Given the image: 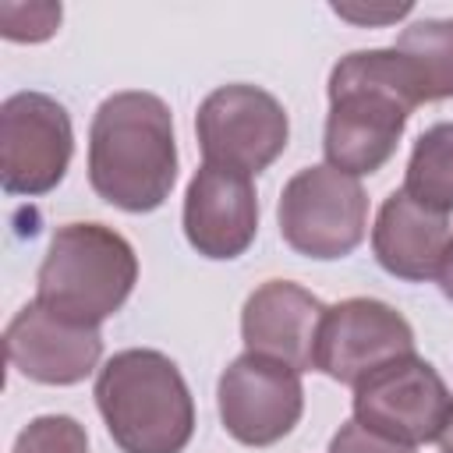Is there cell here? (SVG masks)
Returning a JSON list of instances; mask_svg holds the SVG:
<instances>
[{"label":"cell","mask_w":453,"mask_h":453,"mask_svg":"<svg viewBox=\"0 0 453 453\" xmlns=\"http://www.w3.org/2000/svg\"><path fill=\"white\" fill-rule=\"evenodd\" d=\"M421 103L418 78L393 46L340 57L329 74V117L322 142L329 166L350 177L382 170L396 152L407 117Z\"/></svg>","instance_id":"6da1fadb"},{"label":"cell","mask_w":453,"mask_h":453,"mask_svg":"<svg viewBox=\"0 0 453 453\" xmlns=\"http://www.w3.org/2000/svg\"><path fill=\"white\" fill-rule=\"evenodd\" d=\"M88 180L124 212H152L166 202L177 180V142L159 96L127 88L99 103L88 127Z\"/></svg>","instance_id":"7a4b0ae2"},{"label":"cell","mask_w":453,"mask_h":453,"mask_svg":"<svg viewBox=\"0 0 453 453\" xmlns=\"http://www.w3.org/2000/svg\"><path fill=\"white\" fill-rule=\"evenodd\" d=\"M96 407L124 453H180L195 432L191 389L159 350L113 354L96 375Z\"/></svg>","instance_id":"3957f363"},{"label":"cell","mask_w":453,"mask_h":453,"mask_svg":"<svg viewBox=\"0 0 453 453\" xmlns=\"http://www.w3.org/2000/svg\"><path fill=\"white\" fill-rule=\"evenodd\" d=\"M138 283L134 248L103 223H64L50 237L35 280V301L53 315L92 326L106 322Z\"/></svg>","instance_id":"277c9868"},{"label":"cell","mask_w":453,"mask_h":453,"mask_svg":"<svg viewBox=\"0 0 453 453\" xmlns=\"http://www.w3.org/2000/svg\"><path fill=\"white\" fill-rule=\"evenodd\" d=\"M283 241L308 258H343L350 255L368 230V198L357 177L326 166L297 170L276 205Z\"/></svg>","instance_id":"5b68a950"},{"label":"cell","mask_w":453,"mask_h":453,"mask_svg":"<svg viewBox=\"0 0 453 453\" xmlns=\"http://www.w3.org/2000/svg\"><path fill=\"white\" fill-rule=\"evenodd\" d=\"M198 149L209 166L234 173H262L287 149L290 120L283 103L258 85H219L209 92L195 117Z\"/></svg>","instance_id":"8992f818"},{"label":"cell","mask_w":453,"mask_h":453,"mask_svg":"<svg viewBox=\"0 0 453 453\" xmlns=\"http://www.w3.org/2000/svg\"><path fill=\"white\" fill-rule=\"evenodd\" d=\"M453 418V393L418 354L396 357L354 386V421L403 446L442 435Z\"/></svg>","instance_id":"52a82bcc"},{"label":"cell","mask_w":453,"mask_h":453,"mask_svg":"<svg viewBox=\"0 0 453 453\" xmlns=\"http://www.w3.org/2000/svg\"><path fill=\"white\" fill-rule=\"evenodd\" d=\"M67 110L46 92H14L0 106V184L7 195L53 191L71 163Z\"/></svg>","instance_id":"ba28073f"},{"label":"cell","mask_w":453,"mask_h":453,"mask_svg":"<svg viewBox=\"0 0 453 453\" xmlns=\"http://www.w3.org/2000/svg\"><path fill=\"white\" fill-rule=\"evenodd\" d=\"M219 421L244 446H273L294 432L304 411L301 372L244 350L219 375Z\"/></svg>","instance_id":"9c48e42d"},{"label":"cell","mask_w":453,"mask_h":453,"mask_svg":"<svg viewBox=\"0 0 453 453\" xmlns=\"http://www.w3.org/2000/svg\"><path fill=\"white\" fill-rule=\"evenodd\" d=\"M414 354L411 322L375 297H347L326 308L315 343V368L343 386H357L375 368Z\"/></svg>","instance_id":"30bf717a"},{"label":"cell","mask_w":453,"mask_h":453,"mask_svg":"<svg viewBox=\"0 0 453 453\" xmlns=\"http://www.w3.org/2000/svg\"><path fill=\"white\" fill-rule=\"evenodd\" d=\"M7 361L32 382L42 386H74L88 379L103 357V336L92 326L67 322L42 308L39 301L25 304L4 333Z\"/></svg>","instance_id":"8fae6325"},{"label":"cell","mask_w":453,"mask_h":453,"mask_svg":"<svg viewBox=\"0 0 453 453\" xmlns=\"http://www.w3.org/2000/svg\"><path fill=\"white\" fill-rule=\"evenodd\" d=\"M258 230V195L251 177L202 163L184 191V237L216 262L248 251Z\"/></svg>","instance_id":"7c38bea8"},{"label":"cell","mask_w":453,"mask_h":453,"mask_svg":"<svg viewBox=\"0 0 453 453\" xmlns=\"http://www.w3.org/2000/svg\"><path fill=\"white\" fill-rule=\"evenodd\" d=\"M322 315H326V304L311 290L290 280H269L248 294L241 311V336L251 354L308 372L315 368Z\"/></svg>","instance_id":"4fadbf2b"},{"label":"cell","mask_w":453,"mask_h":453,"mask_svg":"<svg viewBox=\"0 0 453 453\" xmlns=\"http://www.w3.org/2000/svg\"><path fill=\"white\" fill-rule=\"evenodd\" d=\"M449 244V223L442 212L414 202L403 188L393 191L372 226V251L389 276L425 283L439 276Z\"/></svg>","instance_id":"5bb4252c"},{"label":"cell","mask_w":453,"mask_h":453,"mask_svg":"<svg viewBox=\"0 0 453 453\" xmlns=\"http://www.w3.org/2000/svg\"><path fill=\"white\" fill-rule=\"evenodd\" d=\"M393 50L418 78L421 99H453V18H425L400 32Z\"/></svg>","instance_id":"9a60e30c"},{"label":"cell","mask_w":453,"mask_h":453,"mask_svg":"<svg viewBox=\"0 0 453 453\" xmlns=\"http://www.w3.org/2000/svg\"><path fill=\"white\" fill-rule=\"evenodd\" d=\"M403 191L442 216L453 212V124L449 120L432 124L414 142Z\"/></svg>","instance_id":"2e32d148"},{"label":"cell","mask_w":453,"mask_h":453,"mask_svg":"<svg viewBox=\"0 0 453 453\" xmlns=\"http://www.w3.org/2000/svg\"><path fill=\"white\" fill-rule=\"evenodd\" d=\"M11 453H88V435L67 414H42L18 432Z\"/></svg>","instance_id":"e0dca14e"},{"label":"cell","mask_w":453,"mask_h":453,"mask_svg":"<svg viewBox=\"0 0 453 453\" xmlns=\"http://www.w3.org/2000/svg\"><path fill=\"white\" fill-rule=\"evenodd\" d=\"M60 25V4H0V32L14 42H42Z\"/></svg>","instance_id":"ac0fdd59"},{"label":"cell","mask_w":453,"mask_h":453,"mask_svg":"<svg viewBox=\"0 0 453 453\" xmlns=\"http://www.w3.org/2000/svg\"><path fill=\"white\" fill-rule=\"evenodd\" d=\"M329 453H414V446H403V442H393L365 425H357L354 418L347 425H340V432L333 435L329 442Z\"/></svg>","instance_id":"d6986e66"},{"label":"cell","mask_w":453,"mask_h":453,"mask_svg":"<svg viewBox=\"0 0 453 453\" xmlns=\"http://www.w3.org/2000/svg\"><path fill=\"white\" fill-rule=\"evenodd\" d=\"M333 11L340 18L357 21V25H382V21H396V18L411 14V4H400V7H350V4H333Z\"/></svg>","instance_id":"ffe728a7"},{"label":"cell","mask_w":453,"mask_h":453,"mask_svg":"<svg viewBox=\"0 0 453 453\" xmlns=\"http://www.w3.org/2000/svg\"><path fill=\"white\" fill-rule=\"evenodd\" d=\"M439 287H442V294L453 301V237H449V244H446V255H442V265H439Z\"/></svg>","instance_id":"44dd1931"},{"label":"cell","mask_w":453,"mask_h":453,"mask_svg":"<svg viewBox=\"0 0 453 453\" xmlns=\"http://www.w3.org/2000/svg\"><path fill=\"white\" fill-rule=\"evenodd\" d=\"M439 453H453V418H449V425L439 435Z\"/></svg>","instance_id":"7402d4cb"}]
</instances>
